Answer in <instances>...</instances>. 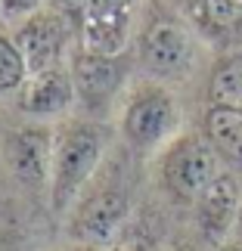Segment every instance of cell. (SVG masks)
<instances>
[{"instance_id":"6da1fadb","label":"cell","mask_w":242,"mask_h":251,"mask_svg":"<svg viewBox=\"0 0 242 251\" xmlns=\"http://www.w3.org/2000/svg\"><path fill=\"white\" fill-rule=\"evenodd\" d=\"M103 152V133L93 124H72L53 149V208L62 211L90 180Z\"/></svg>"},{"instance_id":"7a4b0ae2","label":"cell","mask_w":242,"mask_h":251,"mask_svg":"<svg viewBox=\"0 0 242 251\" xmlns=\"http://www.w3.org/2000/svg\"><path fill=\"white\" fill-rule=\"evenodd\" d=\"M161 177L177 199L192 201L217 177V152L202 137H180L161 161Z\"/></svg>"},{"instance_id":"3957f363","label":"cell","mask_w":242,"mask_h":251,"mask_svg":"<svg viewBox=\"0 0 242 251\" xmlns=\"http://www.w3.org/2000/svg\"><path fill=\"white\" fill-rule=\"evenodd\" d=\"M140 59L152 75L177 78L192 62V37L180 22L159 19L146 28V34L140 41Z\"/></svg>"},{"instance_id":"277c9868","label":"cell","mask_w":242,"mask_h":251,"mask_svg":"<svg viewBox=\"0 0 242 251\" xmlns=\"http://www.w3.org/2000/svg\"><path fill=\"white\" fill-rule=\"evenodd\" d=\"M16 47L22 53L28 72H50L59 69L62 47H65V22L59 13H34L16 31Z\"/></svg>"},{"instance_id":"5b68a950","label":"cell","mask_w":242,"mask_h":251,"mask_svg":"<svg viewBox=\"0 0 242 251\" xmlns=\"http://www.w3.org/2000/svg\"><path fill=\"white\" fill-rule=\"evenodd\" d=\"M174 121H177V109L171 96L164 90H146L134 96L124 112V137L134 146H156L171 133Z\"/></svg>"},{"instance_id":"8992f818","label":"cell","mask_w":242,"mask_h":251,"mask_svg":"<svg viewBox=\"0 0 242 251\" xmlns=\"http://www.w3.org/2000/svg\"><path fill=\"white\" fill-rule=\"evenodd\" d=\"M124 214H128L124 192L121 189H103L78 208V217L72 224V236L87 245H106L121 229Z\"/></svg>"},{"instance_id":"52a82bcc","label":"cell","mask_w":242,"mask_h":251,"mask_svg":"<svg viewBox=\"0 0 242 251\" xmlns=\"http://www.w3.org/2000/svg\"><path fill=\"white\" fill-rule=\"evenodd\" d=\"M53 140L50 130L44 127H22L16 130L6 143V158L9 168L22 183L28 186H41L47 177H53Z\"/></svg>"},{"instance_id":"ba28073f","label":"cell","mask_w":242,"mask_h":251,"mask_svg":"<svg viewBox=\"0 0 242 251\" xmlns=\"http://www.w3.org/2000/svg\"><path fill=\"white\" fill-rule=\"evenodd\" d=\"M239 217V183L230 174H217L208 189L199 196V229L202 236L217 242L224 239L230 224Z\"/></svg>"},{"instance_id":"9c48e42d","label":"cell","mask_w":242,"mask_h":251,"mask_svg":"<svg viewBox=\"0 0 242 251\" xmlns=\"http://www.w3.org/2000/svg\"><path fill=\"white\" fill-rule=\"evenodd\" d=\"M75 93L78 90H75L72 72H65V69L37 72L22 87V109L31 115H56V112L69 109Z\"/></svg>"},{"instance_id":"30bf717a","label":"cell","mask_w":242,"mask_h":251,"mask_svg":"<svg viewBox=\"0 0 242 251\" xmlns=\"http://www.w3.org/2000/svg\"><path fill=\"white\" fill-rule=\"evenodd\" d=\"M131 13H109V16H81V41L87 53L96 56H118L128 47Z\"/></svg>"},{"instance_id":"8fae6325","label":"cell","mask_w":242,"mask_h":251,"mask_svg":"<svg viewBox=\"0 0 242 251\" xmlns=\"http://www.w3.org/2000/svg\"><path fill=\"white\" fill-rule=\"evenodd\" d=\"M118 62L112 56H96V53H78L72 65V81L84 100H103L118 87Z\"/></svg>"},{"instance_id":"7c38bea8","label":"cell","mask_w":242,"mask_h":251,"mask_svg":"<svg viewBox=\"0 0 242 251\" xmlns=\"http://www.w3.org/2000/svg\"><path fill=\"white\" fill-rule=\"evenodd\" d=\"M205 137L227 161L242 165V109L211 105L205 115Z\"/></svg>"},{"instance_id":"4fadbf2b","label":"cell","mask_w":242,"mask_h":251,"mask_svg":"<svg viewBox=\"0 0 242 251\" xmlns=\"http://www.w3.org/2000/svg\"><path fill=\"white\" fill-rule=\"evenodd\" d=\"M208 96H211V105L242 109V59H224L211 72Z\"/></svg>"},{"instance_id":"5bb4252c","label":"cell","mask_w":242,"mask_h":251,"mask_svg":"<svg viewBox=\"0 0 242 251\" xmlns=\"http://www.w3.org/2000/svg\"><path fill=\"white\" fill-rule=\"evenodd\" d=\"M25 75H28V65L19 53L16 41L0 34V93H9L16 87L25 84Z\"/></svg>"},{"instance_id":"9a60e30c","label":"cell","mask_w":242,"mask_h":251,"mask_svg":"<svg viewBox=\"0 0 242 251\" xmlns=\"http://www.w3.org/2000/svg\"><path fill=\"white\" fill-rule=\"evenodd\" d=\"M202 6L215 25H233L242 19V0H202Z\"/></svg>"},{"instance_id":"2e32d148","label":"cell","mask_w":242,"mask_h":251,"mask_svg":"<svg viewBox=\"0 0 242 251\" xmlns=\"http://www.w3.org/2000/svg\"><path fill=\"white\" fill-rule=\"evenodd\" d=\"M131 0H84L81 16H109V13H124Z\"/></svg>"},{"instance_id":"e0dca14e","label":"cell","mask_w":242,"mask_h":251,"mask_svg":"<svg viewBox=\"0 0 242 251\" xmlns=\"http://www.w3.org/2000/svg\"><path fill=\"white\" fill-rule=\"evenodd\" d=\"M37 6H41V0H0V9H3V16H9V19L34 16Z\"/></svg>"},{"instance_id":"ac0fdd59","label":"cell","mask_w":242,"mask_h":251,"mask_svg":"<svg viewBox=\"0 0 242 251\" xmlns=\"http://www.w3.org/2000/svg\"><path fill=\"white\" fill-rule=\"evenodd\" d=\"M236 229H239V236H242V208H239V217H236Z\"/></svg>"},{"instance_id":"d6986e66","label":"cell","mask_w":242,"mask_h":251,"mask_svg":"<svg viewBox=\"0 0 242 251\" xmlns=\"http://www.w3.org/2000/svg\"><path fill=\"white\" fill-rule=\"evenodd\" d=\"M227 251H242V248H227Z\"/></svg>"}]
</instances>
